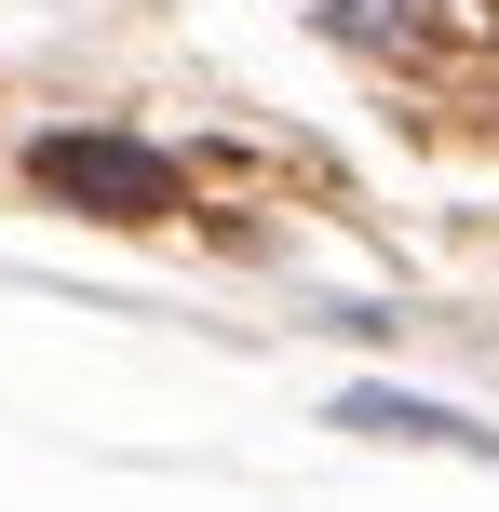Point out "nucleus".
Instances as JSON below:
<instances>
[{
	"mask_svg": "<svg viewBox=\"0 0 499 512\" xmlns=\"http://www.w3.org/2000/svg\"><path fill=\"white\" fill-rule=\"evenodd\" d=\"M41 189L81 203V216H122V230L176 216V162L135 149V135H41Z\"/></svg>",
	"mask_w": 499,
	"mask_h": 512,
	"instance_id": "nucleus-1",
	"label": "nucleus"
},
{
	"mask_svg": "<svg viewBox=\"0 0 499 512\" xmlns=\"http://www.w3.org/2000/svg\"><path fill=\"white\" fill-rule=\"evenodd\" d=\"M351 432H405V445H486V432H459L446 405H392V391H365V405H351Z\"/></svg>",
	"mask_w": 499,
	"mask_h": 512,
	"instance_id": "nucleus-2",
	"label": "nucleus"
},
{
	"mask_svg": "<svg viewBox=\"0 0 499 512\" xmlns=\"http://www.w3.org/2000/svg\"><path fill=\"white\" fill-rule=\"evenodd\" d=\"M324 27H338V41H405V27H419V0H311Z\"/></svg>",
	"mask_w": 499,
	"mask_h": 512,
	"instance_id": "nucleus-3",
	"label": "nucleus"
}]
</instances>
